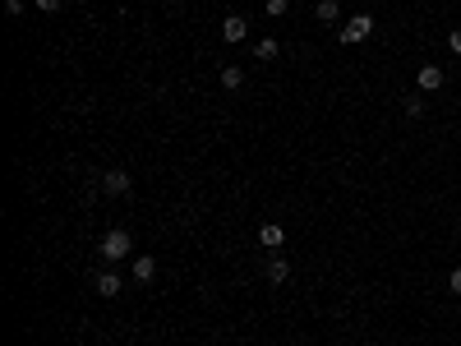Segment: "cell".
<instances>
[{
  "label": "cell",
  "instance_id": "obj_1",
  "mask_svg": "<svg viewBox=\"0 0 461 346\" xmlns=\"http://www.w3.org/2000/svg\"><path fill=\"white\" fill-rule=\"evenodd\" d=\"M130 249H134V235L121 231V226L102 235V258H106V263H121V258H130Z\"/></svg>",
  "mask_w": 461,
  "mask_h": 346
},
{
  "label": "cell",
  "instance_id": "obj_2",
  "mask_svg": "<svg viewBox=\"0 0 461 346\" xmlns=\"http://www.w3.org/2000/svg\"><path fill=\"white\" fill-rule=\"evenodd\" d=\"M102 194H111V199H121V194H130V171H102L97 176Z\"/></svg>",
  "mask_w": 461,
  "mask_h": 346
},
{
  "label": "cell",
  "instance_id": "obj_3",
  "mask_svg": "<svg viewBox=\"0 0 461 346\" xmlns=\"http://www.w3.org/2000/svg\"><path fill=\"white\" fill-rule=\"evenodd\" d=\"M369 33H373V19L369 14H355V19H346V28H341V42H364Z\"/></svg>",
  "mask_w": 461,
  "mask_h": 346
},
{
  "label": "cell",
  "instance_id": "obj_4",
  "mask_svg": "<svg viewBox=\"0 0 461 346\" xmlns=\"http://www.w3.org/2000/svg\"><path fill=\"white\" fill-rule=\"evenodd\" d=\"M221 37H226V42H245V37H249L245 14H226V19H221Z\"/></svg>",
  "mask_w": 461,
  "mask_h": 346
},
{
  "label": "cell",
  "instance_id": "obj_5",
  "mask_svg": "<svg viewBox=\"0 0 461 346\" xmlns=\"http://www.w3.org/2000/svg\"><path fill=\"white\" fill-rule=\"evenodd\" d=\"M415 83H420V92H439V88H443V69H439V65H420Z\"/></svg>",
  "mask_w": 461,
  "mask_h": 346
},
{
  "label": "cell",
  "instance_id": "obj_6",
  "mask_svg": "<svg viewBox=\"0 0 461 346\" xmlns=\"http://www.w3.org/2000/svg\"><path fill=\"white\" fill-rule=\"evenodd\" d=\"M263 277L273 282V286H282V282H291V263H286L282 254H273V258H268V268H263Z\"/></svg>",
  "mask_w": 461,
  "mask_h": 346
},
{
  "label": "cell",
  "instance_id": "obj_7",
  "mask_svg": "<svg viewBox=\"0 0 461 346\" xmlns=\"http://www.w3.org/2000/svg\"><path fill=\"white\" fill-rule=\"evenodd\" d=\"M259 245H263V249H282L286 245V231L277 222H263V226H259Z\"/></svg>",
  "mask_w": 461,
  "mask_h": 346
},
{
  "label": "cell",
  "instance_id": "obj_8",
  "mask_svg": "<svg viewBox=\"0 0 461 346\" xmlns=\"http://www.w3.org/2000/svg\"><path fill=\"white\" fill-rule=\"evenodd\" d=\"M130 268H134V282H153L157 277V258L153 254H134Z\"/></svg>",
  "mask_w": 461,
  "mask_h": 346
},
{
  "label": "cell",
  "instance_id": "obj_9",
  "mask_svg": "<svg viewBox=\"0 0 461 346\" xmlns=\"http://www.w3.org/2000/svg\"><path fill=\"white\" fill-rule=\"evenodd\" d=\"M121 286H125V282L116 277V272H97V296H106V300H111V296H121Z\"/></svg>",
  "mask_w": 461,
  "mask_h": 346
},
{
  "label": "cell",
  "instance_id": "obj_10",
  "mask_svg": "<svg viewBox=\"0 0 461 346\" xmlns=\"http://www.w3.org/2000/svg\"><path fill=\"white\" fill-rule=\"evenodd\" d=\"M221 88H226V92L245 88V69L240 65H226V69H221Z\"/></svg>",
  "mask_w": 461,
  "mask_h": 346
},
{
  "label": "cell",
  "instance_id": "obj_11",
  "mask_svg": "<svg viewBox=\"0 0 461 346\" xmlns=\"http://www.w3.org/2000/svg\"><path fill=\"white\" fill-rule=\"evenodd\" d=\"M314 14H319V23H337L341 19V5H337V0H319Z\"/></svg>",
  "mask_w": 461,
  "mask_h": 346
},
{
  "label": "cell",
  "instance_id": "obj_12",
  "mask_svg": "<svg viewBox=\"0 0 461 346\" xmlns=\"http://www.w3.org/2000/svg\"><path fill=\"white\" fill-rule=\"evenodd\" d=\"M254 56H259V60H277V56H282V46H277L273 37H263V42L254 46Z\"/></svg>",
  "mask_w": 461,
  "mask_h": 346
},
{
  "label": "cell",
  "instance_id": "obj_13",
  "mask_svg": "<svg viewBox=\"0 0 461 346\" xmlns=\"http://www.w3.org/2000/svg\"><path fill=\"white\" fill-rule=\"evenodd\" d=\"M37 10H42V14H55V10H65V0H37Z\"/></svg>",
  "mask_w": 461,
  "mask_h": 346
},
{
  "label": "cell",
  "instance_id": "obj_14",
  "mask_svg": "<svg viewBox=\"0 0 461 346\" xmlns=\"http://www.w3.org/2000/svg\"><path fill=\"white\" fill-rule=\"evenodd\" d=\"M425 111V97H406V116H420Z\"/></svg>",
  "mask_w": 461,
  "mask_h": 346
},
{
  "label": "cell",
  "instance_id": "obj_15",
  "mask_svg": "<svg viewBox=\"0 0 461 346\" xmlns=\"http://www.w3.org/2000/svg\"><path fill=\"white\" fill-rule=\"evenodd\" d=\"M268 14H273V19H282V14H286V0H268Z\"/></svg>",
  "mask_w": 461,
  "mask_h": 346
},
{
  "label": "cell",
  "instance_id": "obj_16",
  "mask_svg": "<svg viewBox=\"0 0 461 346\" xmlns=\"http://www.w3.org/2000/svg\"><path fill=\"white\" fill-rule=\"evenodd\" d=\"M448 286H452V296H461V268H452V277H448Z\"/></svg>",
  "mask_w": 461,
  "mask_h": 346
},
{
  "label": "cell",
  "instance_id": "obj_17",
  "mask_svg": "<svg viewBox=\"0 0 461 346\" xmlns=\"http://www.w3.org/2000/svg\"><path fill=\"white\" fill-rule=\"evenodd\" d=\"M448 46H452V51H457V56H461V28H457V33L448 37Z\"/></svg>",
  "mask_w": 461,
  "mask_h": 346
}]
</instances>
